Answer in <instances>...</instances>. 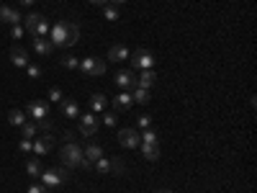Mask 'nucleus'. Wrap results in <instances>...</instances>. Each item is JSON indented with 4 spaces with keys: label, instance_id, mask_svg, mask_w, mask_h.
<instances>
[{
    "label": "nucleus",
    "instance_id": "a878e982",
    "mask_svg": "<svg viewBox=\"0 0 257 193\" xmlns=\"http://www.w3.org/2000/svg\"><path fill=\"white\" fill-rule=\"evenodd\" d=\"M26 173L31 175V178H39V175H41V165H39V160H28V162H26Z\"/></svg>",
    "mask_w": 257,
    "mask_h": 193
},
{
    "label": "nucleus",
    "instance_id": "58836bf2",
    "mask_svg": "<svg viewBox=\"0 0 257 193\" xmlns=\"http://www.w3.org/2000/svg\"><path fill=\"white\" fill-rule=\"evenodd\" d=\"M87 3H93V5H105L108 0H87Z\"/></svg>",
    "mask_w": 257,
    "mask_h": 193
},
{
    "label": "nucleus",
    "instance_id": "dca6fc26",
    "mask_svg": "<svg viewBox=\"0 0 257 193\" xmlns=\"http://www.w3.org/2000/svg\"><path fill=\"white\" fill-rule=\"evenodd\" d=\"M108 59L111 62H124V59H129V49L124 47V44H113V47L108 49Z\"/></svg>",
    "mask_w": 257,
    "mask_h": 193
},
{
    "label": "nucleus",
    "instance_id": "6ab92c4d",
    "mask_svg": "<svg viewBox=\"0 0 257 193\" xmlns=\"http://www.w3.org/2000/svg\"><path fill=\"white\" fill-rule=\"evenodd\" d=\"M62 111H65V116H70V118H80L78 100H65V103H62Z\"/></svg>",
    "mask_w": 257,
    "mask_h": 193
},
{
    "label": "nucleus",
    "instance_id": "7ed1b4c3",
    "mask_svg": "<svg viewBox=\"0 0 257 193\" xmlns=\"http://www.w3.org/2000/svg\"><path fill=\"white\" fill-rule=\"evenodd\" d=\"M59 160H62V165L65 168H83V160H85V152H83V147L80 144H75V142H67L62 150H59Z\"/></svg>",
    "mask_w": 257,
    "mask_h": 193
},
{
    "label": "nucleus",
    "instance_id": "f3484780",
    "mask_svg": "<svg viewBox=\"0 0 257 193\" xmlns=\"http://www.w3.org/2000/svg\"><path fill=\"white\" fill-rule=\"evenodd\" d=\"M105 106H108V100H105L103 93H95L93 98H90V111H93V113H103Z\"/></svg>",
    "mask_w": 257,
    "mask_h": 193
},
{
    "label": "nucleus",
    "instance_id": "412c9836",
    "mask_svg": "<svg viewBox=\"0 0 257 193\" xmlns=\"http://www.w3.org/2000/svg\"><path fill=\"white\" fill-rule=\"evenodd\" d=\"M142 155L147 160H160V144H142Z\"/></svg>",
    "mask_w": 257,
    "mask_h": 193
},
{
    "label": "nucleus",
    "instance_id": "4be33fe9",
    "mask_svg": "<svg viewBox=\"0 0 257 193\" xmlns=\"http://www.w3.org/2000/svg\"><path fill=\"white\" fill-rule=\"evenodd\" d=\"M139 139H142V144H160V137H157V131L152 126L144 129V134H139Z\"/></svg>",
    "mask_w": 257,
    "mask_h": 193
},
{
    "label": "nucleus",
    "instance_id": "a211bd4d",
    "mask_svg": "<svg viewBox=\"0 0 257 193\" xmlns=\"http://www.w3.org/2000/svg\"><path fill=\"white\" fill-rule=\"evenodd\" d=\"M83 152H85V160L95 162V160H100V157H103V147H100V144H87Z\"/></svg>",
    "mask_w": 257,
    "mask_h": 193
},
{
    "label": "nucleus",
    "instance_id": "e433bc0d",
    "mask_svg": "<svg viewBox=\"0 0 257 193\" xmlns=\"http://www.w3.org/2000/svg\"><path fill=\"white\" fill-rule=\"evenodd\" d=\"M26 70H28V78H39L41 75V70L36 65H26Z\"/></svg>",
    "mask_w": 257,
    "mask_h": 193
},
{
    "label": "nucleus",
    "instance_id": "2f4dec72",
    "mask_svg": "<svg viewBox=\"0 0 257 193\" xmlns=\"http://www.w3.org/2000/svg\"><path fill=\"white\" fill-rule=\"evenodd\" d=\"M103 124H105V126H116V113H111V111L103 113Z\"/></svg>",
    "mask_w": 257,
    "mask_h": 193
},
{
    "label": "nucleus",
    "instance_id": "6e6552de",
    "mask_svg": "<svg viewBox=\"0 0 257 193\" xmlns=\"http://www.w3.org/2000/svg\"><path fill=\"white\" fill-rule=\"evenodd\" d=\"M78 126H80V134L83 137H93L98 131V116L95 113H83L78 118Z\"/></svg>",
    "mask_w": 257,
    "mask_h": 193
},
{
    "label": "nucleus",
    "instance_id": "20e7f679",
    "mask_svg": "<svg viewBox=\"0 0 257 193\" xmlns=\"http://www.w3.org/2000/svg\"><path fill=\"white\" fill-rule=\"evenodd\" d=\"M39 178H41V186H47V188H57V186H62L70 175H67V170H65V168H59V170H57V168H49V170H41V175H39Z\"/></svg>",
    "mask_w": 257,
    "mask_h": 193
},
{
    "label": "nucleus",
    "instance_id": "7c9ffc66",
    "mask_svg": "<svg viewBox=\"0 0 257 193\" xmlns=\"http://www.w3.org/2000/svg\"><path fill=\"white\" fill-rule=\"evenodd\" d=\"M124 170H126L124 162H121L118 157H113V160H111V173H124Z\"/></svg>",
    "mask_w": 257,
    "mask_h": 193
},
{
    "label": "nucleus",
    "instance_id": "72a5a7b5",
    "mask_svg": "<svg viewBox=\"0 0 257 193\" xmlns=\"http://www.w3.org/2000/svg\"><path fill=\"white\" fill-rule=\"evenodd\" d=\"M49 100H62V91H59V88H49Z\"/></svg>",
    "mask_w": 257,
    "mask_h": 193
},
{
    "label": "nucleus",
    "instance_id": "79ce46f5",
    "mask_svg": "<svg viewBox=\"0 0 257 193\" xmlns=\"http://www.w3.org/2000/svg\"><path fill=\"white\" fill-rule=\"evenodd\" d=\"M157 193H172V191H170V188H165V191H157Z\"/></svg>",
    "mask_w": 257,
    "mask_h": 193
},
{
    "label": "nucleus",
    "instance_id": "f257e3e1",
    "mask_svg": "<svg viewBox=\"0 0 257 193\" xmlns=\"http://www.w3.org/2000/svg\"><path fill=\"white\" fill-rule=\"evenodd\" d=\"M80 39V26L75 21H57L52 28H49V41L57 47H72V44H78Z\"/></svg>",
    "mask_w": 257,
    "mask_h": 193
},
{
    "label": "nucleus",
    "instance_id": "a19ab883",
    "mask_svg": "<svg viewBox=\"0 0 257 193\" xmlns=\"http://www.w3.org/2000/svg\"><path fill=\"white\" fill-rule=\"evenodd\" d=\"M111 5H121V3H126V0H108Z\"/></svg>",
    "mask_w": 257,
    "mask_h": 193
},
{
    "label": "nucleus",
    "instance_id": "9d476101",
    "mask_svg": "<svg viewBox=\"0 0 257 193\" xmlns=\"http://www.w3.org/2000/svg\"><path fill=\"white\" fill-rule=\"evenodd\" d=\"M113 83H116V88H121V91H129V88H137V75H134L131 70H118Z\"/></svg>",
    "mask_w": 257,
    "mask_h": 193
},
{
    "label": "nucleus",
    "instance_id": "39448f33",
    "mask_svg": "<svg viewBox=\"0 0 257 193\" xmlns=\"http://www.w3.org/2000/svg\"><path fill=\"white\" fill-rule=\"evenodd\" d=\"M80 70L85 78H100V75H105V62L98 57H85L80 62Z\"/></svg>",
    "mask_w": 257,
    "mask_h": 193
},
{
    "label": "nucleus",
    "instance_id": "4c0bfd02",
    "mask_svg": "<svg viewBox=\"0 0 257 193\" xmlns=\"http://www.w3.org/2000/svg\"><path fill=\"white\" fill-rule=\"evenodd\" d=\"M21 34H23V28H21L18 23H16V26L10 28V36H13V39H21Z\"/></svg>",
    "mask_w": 257,
    "mask_h": 193
},
{
    "label": "nucleus",
    "instance_id": "5701e85b",
    "mask_svg": "<svg viewBox=\"0 0 257 193\" xmlns=\"http://www.w3.org/2000/svg\"><path fill=\"white\" fill-rule=\"evenodd\" d=\"M39 21H41V16H39V13H28V16H26V31L28 34H36V26H39Z\"/></svg>",
    "mask_w": 257,
    "mask_h": 193
},
{
    "label": "nucleus",
    "instance_id": "cd10ccee",
    "mask_svg": "<svg viewBox=\"0 0 257 193\" xmlns=\"http://www.w3.org/2000/svg\"><path fill=\"white\" fill-rule=\"evenodd\" d=\"M93 168H95L98 173H111V160H103V157H100V160L93 162Z\"/></svg>",
    "mask_w": 257,
    "mask_h": 193
},
{
    "label": "nucleus",
    "instance_id": "1a4fd4ad",
    "mask_svg": "<svg viewBox=\"0 0 257 193\" xmlns=\"http://www.w3.org/2000/svg\"><path fill=\"white\" fill-rule=\"evenodd\" d=\"M54 137L52 134H44V137H39L36 142H31V152L36 155V157H44V155H49L52 150H54Z\"/></svg>",
    "mask_w": 257,
    "mask_h": 193
},
{
    "label": "nucleus",
    "instance_id": "2eb2a0df",
    "mask_svg": "<svg viewBox=\"0 0 257 193\" xmlns=\"http://www.w3.org/2000/svg\"><path fill=\"white\" fill-rule=\"evenodd\" d=\"M10 62L16 65V67H26L28 65V52L23 47H13L10 49Z\"/></svg>",
    "mask_w": 257,
    "mask_h": 193
},
{
    "label": "nucleus",
    "instance_id": "ddd939ff",
    "mask_svg": "<svg viewBox=\"0 0 257 193\" xmlns=\"http://www.w3.org/2000/svg\"><path fill=\"white\" fill-rule=\"evenodd\" d=\"M134 106V98H131V93H126V91H121L116 98H113V108L116 111H129Z\"/></svg>",
    "mask_w": 257,
    "mask_h": 193
},
{
    "label": "nucleus",
    "instance_id": "0eeeda50",
    "mask_svg": "<svg viewBox=\"0 0 257 193\" xmlns=\"http://www.w3.org/2000/svg\"><path fill=\"white\" fill-rule=\"evenodd\" d=\"M118 144L126 147V150H137V147L142 144L139 131L137 129H118Z\"/></svg>",
    "mask_w": 257,
    "mask_h": 193
},
{
    "label": "nucleus",
    "instance_id": "f03ea898",
    "mask_svg": "<svg viewBox=\"0 0 257 193\" xmlns=\"http://www.w3.org/2000/svg\"><path fill=\"white\" fill-rule=\"evenodd\" d=\"M26 116H28V118H34V124H36L41 131H49V129H52L47 103H41V100H31V103L26 106Z\"/></svg>",
    "mask_w": 257,
    "mask_h": 193
},
{
    "label": "nucleus",
    "instance_id": "9b49d317",
    "mask_svg": "<svg viewBox=\"0 0 257 193\" xmlns=\"http://www.w3.org/2000/svg\"><path fill=\"white\" fill-rule=\"evenodd\" d=\"M34 52L41 54V57H49L54 52V44L47 36H34Z\"/></svg>",
    "mask_w": 257,
    "mask_h": 193
},
{
    "label": "nucleus",
    "instance_id": "aec40b11",
    "mask_svg": "<svg viewBox=\"0 0 257 193\" xmlns=\"http://www.w3.org/2000/svg\"><path fill=\"white\" fill-rule=\"evenodd\" d=\"M8 124H10V126H23V124H26V113L18 111V108H13V111L8 113Z\"/></svg>",
    "mask_w": 257,
    "mask_h": 193
},
{
    "label": "nucleus",
    "instance_id": "4468645a",
    "mask_svg": "<svg viewBox=\"0 0 257 193\" xmlns=\"http://www.w3.org/2000/svg\"><path fill=\"white\" fill-rule=\"evenodd\" d=\"M157 83V75H155V70H139V78H137V85L144 88V91H149Z\"/></svg>",
    "mask_w": 257,
    "mask_h": 193
},
{
    "label": "nucleus",
    "instance_id": "473e14b6",
    "mask_svg": "<svg viewBox=\"0 0 257 193\" xmlns=\"http://www.w3.org/2000/svg\"><path fill=\"white\" fill-rule=\"evenodd\" d=\"M149 126H152V116H139V129H149Z\"/></svg>",
    "mask_w": 257,
    "mask_h": 193
},
{
    "label": "nucleus",
    "instance_id": "f8f14e48",
    "mask_svg": "<svg viewBox=\"0 0 257 193\" xmlns=\"http://www.w3.org/2000/svg\"><path fill=\"white\" fill-rule=\"evenodd\" d=\"M0 21L16 26V23L21 21V13H18L16 8H10V5H0Z\"/></svg>",
    "mask_w": 257,
    "mask_h": 193
},
{
    "label": "nucleus",
    "instance_id": "ea45409f",
    "mask_svg": "<svg viewBox=\"0 0 257 193\" xmlns=\"http://www.w3.org/2000/svg\"><path fill=\"white\" fill-rule=\"evenodd\" d=\"M18 3H21V5H34L36 0H18Z\"/></svg>",
    "mask_w": 257,
    "mask_h": 193
},
{
    "label": "nucleus",
    "instance_id": "f704fd0d",
    "mask_svg": "<svg viewBox=\"0 0 257 193\" xmlns=\"http://www.w3.org/2000/svg\"><path fill=\"white\" fill-rule=\"evenodd\" d=\"M28 193H49V188H47V186L34 183V186H28Z\"/></svg>",
    "mask_w": 257,
    "mask_h": 193
},
{
    "label": "nucleus",
    "instance_id": "b1692460",
    "mask_svg": "<svg viewBox=\"0 0 257 193\" xmlns=\"http://www.w3.org/2000/svg\"><path fill=\"white\" fill-rule=\"evenodd\" d=\"M21 134H23V139H34V137L39 134V126H36L34 121H26V124L21 126Z\"/></svg>",
    "mask_w": 257,
    "mask_h": 193
},
{
    "label": "nucleus",
    "instance_id": "423d86ee",
    "mask_svg": "<svg viewBox=\"0 0 257 193\" xmlns=\"http://www.w3.org/2000/svg\"><path fill=\"white\" fill-rule=\"evenodd\" d=\"M129 59H131L134 70H152L155 67V54L149 49H137L134 54H129Z\"/></svg>",
    "mask_w": 257,
    "mask_h": 193
},
{
    "label": "nucleus",
    "instance_id": "393cba45",
    "mask_svg": "<svg viewBox=\"0 0 257 193\" xmlns=\"http://www.w3.org/2000/svg\"><path fill=\"white\" fill-rule=\"evenodd\" d=\"M131 98H134V103H142V106H144V103H149V91H144V88H134V93H131Z\"/></svg>",
    "mask_w": 257,
    "mask_h": 193
},
{
    "label": "nucleus",
    "instance_id": "c85d7f7f",
    "mask_svg": "<svg viewBox=\"0 0 257 193\" xmlns=\"http://www.w3.org/2000/svg\"><path fill=\"white\" fill-rule=\"evenodd\" d=\"M62 65H65L67 70H78V67H80V62H78V57H72V54L62 57Z\"/></svg>",
    "mask_w": 257,
    "mask_h": 193
},
{
    "label": "nucleus",
    "instance_id": "bb28decb",
    "mask_svg": "<svg viewBox=\"0 0 257 193\" xmlns=\"http://www.w3.org/2000/svg\"><path fill=\"white\" fill-rule=\"evenodd\" d=\"M103 16L108 18V21H118V5H111V3H105V10H103Z\"/></svg>",
    "mask_w": 257,
    "mask_h": 193
},
{
    "label": "nucleus",
    "instance_id": "c756f323",
    "mask_svg": "<svg viewBox=\"0 0 257 193\" xmlns=\"http://www.w3.org/2000/svg\"><path fill=\"white\" fill-rule=\"evenodd\" d=\"M49 28H52V26L41 18V21H39V26H36V34H34V36H47V34H49Z\"/></svg>",
    "mask_w": 257,
    "mask_h": 193
},
{
    "label": "nucleus",
    "instance_id": "c9c22d12",
    "mask_svg": "<svg viewBox=\"0 0 257 193\" xmlns=\"http://www.w3.org/2000/svg\"><path fill=\"white\" fill-rule=\"evenodd\" d=\"M18 150H21V155H26V152H31V139H21V144H18Z\"/></svg>",
    "mask_w": 257,
    "mask_h": 193
}]
</instances>
